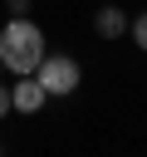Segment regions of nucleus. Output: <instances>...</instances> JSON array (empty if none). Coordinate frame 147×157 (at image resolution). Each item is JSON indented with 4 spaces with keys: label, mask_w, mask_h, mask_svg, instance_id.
I'll use <instances>...</instances> for the list:
<instances>
[{
    "label": "nucleus",
    "mask_w": 147,
    "mask_h": 157,
    "mask_svg": "<svg viewBox=\"0 0 147 157\" xmlns=\"http://www.w3.org/2000/svg\"><path fill=\"white\" fill-rule=\"evenodd\" d=\"M44 29L29 20V15H10L5 29H0V64L10 74H34V64L44 59Z\"/></svg>",
    "instance_id": "obj_1"
},
{
    "label": "nucleus",
    "mask_w": 147,
    "mask_h": 157,
    "mask_svg": "<svg viewBox=\"0 0 147 157\" xmlns=\"http://www.w3.org/2000/svg\"><path fill=\"white\" fill-rule=\"evenodd\" d=\"M34 78L44 83V93H49V98H69V93H78L83 69H78V59H74V54H44V59L34 64Z\"/></svg>",
    "instance_id": "obj_2"
},
{
    "label": "nucleus",
    "mask_w": 147,
    "mask_h": 157,
    "mask_svg": "<svg viewBox=\"0 0 147 157\" xmlns=\"http://www.w3.org/2000/svg\"><path fill=\"white\" fill-rule=\"evenodd\" d=\"M44 103H49L44 83H39L34 74H15V88H10V108H15V113H39Z\"/></svg>",
    "instance_id": "obj_3"
},
{
    "label": "nucleus",
    "mask_w": 147,
    "mask_h": 157,
    "mask_svg": "<svg viewBox=\"0 0 147 157\" xmlns=\"http://www.w3.org/2000/svg\"><path fill=\"white\" fill-rule=\"evenodd\" d=\"M93 29H98L103 39H123V34H127V15H123V5H98Z\"/></svg>",
    "instance_id": "obj_4"
},
{
    "label": "nucleus",
    "mask_w": 147,
    "mask_h": 157,
    "mask_svg": "<svg viewBox=\"0 0 147 157\" xmlns=\"http://www.w3.org/2000/svg\"><path fill=\"white\" fill-rule=\"evenodd\" d=\"M127 39H132V44H137V49L147 54V10H142L137 20H127Z\"/></svg>",
    "instance_id": "obj_5"
},
{
    "label": "nucleus",
    "mask_w": 147,
    "mask_h": 157,
    "mask_svg": "<svg viewBox=\"0 0 147 157\" xmlns=\"http://www.w3.org/2000/svg\"><path fill=\"white\" fill-rule=\"evenodd\" d=\"M5 5H10V15H29L34 10V0H5Z\"/></svg>",
    "instance_id": "obj_6"
},
{
    "label": "nucleus",
    "mask_w": 147,
    "mask_h": 157,
    "mask_svg": "<svg viewBox=\"0 0 147 157\" xmlns=\"http://www.w3.org/2000/svg\"><path fill=\"white\" fill-rule=\"evenodd\" d=\"M5 113H10V88L0 83V118H5Z\"/></svg>",
    "instance_id": "obj_7"
},
{
    "label": "nucleus",
    "mask_w": 147,
    "mask_h": 157,
    "mask_svg": "<svg viewBox=\"0 0 147 157\" xmlns=\"http://www.w3.org/2000/svg\"><path fill=\"white\" fill-rule=\"evenodd\" d=\"M0 74H5V64H0Z\"/></svg>",
    "instance_id": "obj_8"
}]
</instances>
